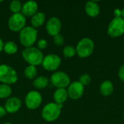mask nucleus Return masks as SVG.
<instances>
[{"mask_svg": "<svg viewBox=\"0 0 124 124\" xmlns=\"http://www.w3.org/2000/svg\"><path fill=\"white\" fill-rule=\"evenodd\" d=\"M22 56L23 59L28 64H30V65L33 66L41 64L44 59V55L41 50L33 46L25 48L22 52Z\"/></svg>", "mask_w": 124, "mask_h": 124, "instance_id": "1", "label": "nucleus"}, {"mask_svg": "<svg viewBox=\"0 0 124 124\" xmlns=\"http://www.w3.org/2000/svg\"><path fill=\"white\" fill-rule=\"evenodd\" d=\"M37 35L38 31L35 28L31 26L25 27L20 31V41L25 48L31 47L36 42Z\"/></svg>", "mask_w": 124, "mask_h": 124, "instance_id": "2", "label": "nucleus"}, {"mask_svg": "<svg viewBox=\"0 0 124 124\" xmlns=\"http://www.w3.org/2000/svg\"><path fill=\"white\" fill-rule=\"evenodd\" d=\"M62 108V105L60 104H57L54 102L48 103L42 109V118L48 122H52L57 120L61 113Z\"/></svg>", "mask_w": 124, "mask_h": 124, "instance_id": "3", "label": "nucleus"}, {"mask_svg": "<svg viewBox=\"0 0 124 124\" xmlns=\"http://www.w3.org/2000/svg\"><path fill=\"white\" fill-rule=\"evenodd\" d=\"M94 48V41L89 38L81 39L76 46V54L81 58H86L90 56Z\"/></svg>", "mask_w": 124, "mask_h": 124, "instance_id": "4", "label": "nucleus"}, {"mask_svg": "<svg viewBox=\"0 0 124 124\" xmlns=\"http://www.w3.org/2000/svg\"><path fill=\"white\" fill-rule=\"evenodd\" d=\"M17 81V74L14 68L7 65H0V81L4 84H15Z\"/></svg>", "mask_w": 124, "mask_h": 124, "instance_id": "5", "label": "nucleus"}, {"mask_svg": "<svg viewBox=\"0 0 124 124\" xmlns=\"http://www.w3.org/2000/svg\"><path fill=\"white\" fill-rule=\"evenodd\" d=\"M108 33L113 38L121 36L124 33V19L121 17H114L108 27Z\"/></svg>", "mask_w": 124, "mask_h": 124, "instance_id": "6", "label": "nucleus"}, {"mask_svg": "<svg viewBox=\"0 0 124 124\" xmlns=\"http://www.w3.org/2000/svg\"><path fill=\"white\" fill-rule=\"evenodd\" d=\"M25 23H26V19L25 16L20 12L16 13V14H13L9 18L8 26L11 31L17 32V31H20L23 28H25Z\"/></svg>", "mask_w": 124, "mask_h": 124, "instance_id": "7", "label": "nucleus"}, {"mask_svg": "<svg viewBox=\"0 0 124 124\" xmlns=\"http://www.w3.org/2000/svg\"><path fill=\"white\" fill-rule=\"evenodd\" d=\"M51 82L54 86L57 87V89H65L70 85V79L67 73L62 71H58L52 75Z\"/></svg>", "mask_w": 124, "mask_h": 124, "instance_id": "8", "label": "nucleus"}, {"mask_svg": "<svg viewBox=\"0 0 124 124\" xmlns=\"http://www.w3.org/2000/svg\"><path fill=\"white\" fill-rule=\"evenodd\" d=\"M61 64V59L60 57L54 54H50L46 55V57H44L43 61H42V66L43 68L49 71H53L56 70Z\"/></svg>", "mask_w": 124, "mask_h": 124, "instance_id": "9", "label": "nucleus"}, {"mask_svg": "<svg viewBox=\"0 0 124 124\" xmlns=\"http://www.w3.org/2000/svg\"><path fill=\"white\" fill-rule=\"evenodd\" d=\"M42 102V97L39 92L31 91L25 96V103L26 107L31 110L38 108Z\"/></svg>", "mask_w": 124, "mask_h": 124, "instance_id": "10", "label": "nucleus"}, {"mask_svg": "<svg viewBox=\"0 0 124 124\" xmlns=\"http://www.w3.org/2000/svg\"><path fill=\"white\" fill-rule=\"evenodd\" d=\"M67 92L70 98L73 100H78L84 94V87L79 81H74L68 86Z\"/></svg>", "mask_w": 124, "mask_h": 124, "instance_id": "11", "label": "nucleus"}, {"mask_svg": "<svg viewBox=\"0 0 124 124\" xmlns=\"http://www.w3.org/2000/svg\"><path fill=\"white\" fill-rule=\"evenodd\" d=\"M61 21L57 17H52L49 19L46 23V29L49 35L54 36L57 34H60L61 31Z\"/></svg>", "mask_w": 124, "mask_h": 124, "instance_id": "12", "label": "nucleus"}, {"mask_svg": "<svg viewBox=\"0 0 124 124\" xmlns=\"http://www.w3.org/2000/svg\"><path fill=\"white\" fill-rule=\"evenodd\" d=\"M21 108V101L16 97H9L5 102L4 108L7 113H15L17 112Z\"/></svg>", "mask_w": 124, "mask_h": 124, "instance_id": "13", "label": "nucleus"}, {"mask_svg": "<svg viewBox=\"0 0 124 124\" xmlns=\"http://www.w3.org/2000/svg\"><path fill=\"white\" fill-rule=\"evenodd\" d=\"M38 10V4L34 1H28L22 5V14L25 17L34 15Z\"/></svg>", "mask_w": 124, "mask_h": 124, "instance_id": "14", "label": "nucleus"}, {"mask_svg": "<svg viewBox=\"0 0 124 124\" xmlns=\"http://www.w3.org/2000/svg\"><path fill=\"white\" fill-rule=\"evenodd\" d=\"M85 11L90 17H96L100 14V7L99 4L94 1H89L86 3Z\"/></svg>", "mask_w": 124, "mask_h": 124, "instance_id": "15", "label": "nucleus"}, {"mask_svg": "<svg viewBox=\"0 0 124 124\" xmlns=\"http://www.w3.org/2000/svg\"><path fill=\"white\" fill-rule=\"evenodd\" d=\"M68 97V92L65 89L63 88L57 89L54 93V100L55 101V103L57 104L62 105V103L67 100Z\"/></svg>", "mask_w": 124, "mask_h": 124, "instance_id": "16", "label": "nucleus"}, {"mask_svg": "<svg viewBox=\"0 0 124 124\" xmlns=\"http://www.w3.org/2000/svg\"><path fill=\"white\" fill-rule=\"evenodd\" d=\"M114 87H113V83L110 81V80H105L104 81L100 86V93L103 95V96H110L113 92Z\"/></svg>", "mask_w": 124, "mask_h": 124, "instance_id": "17", "label": "nucleus"}, {"mask_svg": "<svg viewBox=\"0 0 124 124\" xmlns=\"http://www.w3.org/2000/svg\"><path fill=\"white\" fill-rule=\"evenodd\" d=\"M46 20L45 14L41 12H37L31 17V24L33 28H38L42 25Z\"/></svg>", "mask_w": 124, "mask_h": 124, "instance_id": "18", "label": "nucleus"}, {"mask_svg": "<svg viewBox=\"0 0 124 124\" xmlns=\"http://www.w3.org/2000/svg\"><path fill=\"white\" fill-rule=\"evenodd\" d=\"M49 83V80L45 76H39L36 78L33 81V85L36 88V89H44L45 88Z\"/></svg>", "mask_w": 124, "mask_h": 124, "instance_id": "19", "label": "nucleus"}, {"mask_svg": "<svg viewBox=\"0 0 124 124\" xmlns=\"http://www.w3.org/2000/svg\"><path fill=\"white\" fill-rule=\"evenodd\" d=\"M3 50L7 54H15L17 52V46L14 41H9L6 44H4Z\"/></svg>", "mask_w": 124, "mask_h": 124, "instance_id": "20", "label": "nucleus"}, {"mask_svg": "<svg viewBox=\"0 0 124 124\" xmlns=\"http://www.w3.org/2000/svg\"><path fill=\"white\" fill-rule=\"evenodd\" d=\"M12 94V89L9 85L7 84H0V98L4 99L9 97Z\"/></svg>", "mask_w": 124, "mask_h": 124, "instance_id": "21", "label": "nucleus"}, {"mask_svg": "<svg viewBox=\"0 0 124 124\" xmlns=\"http://www.w3.org/2000/svg\"><path fill=\"white\" fill-rule=\"evenodd\" d=\"M36 74H37V70H36V66H33V65H29L28 67L25 68L24 70V75L28 79H32L35 78Z\"/></svg>", "mask_w": 124, "mask_h": 124, "instance_id": "22", "label": "nucleus"}, {"mask_svg": "<svg viewBox=\"0 0 124 124\" xmlns=\"http://www.w3.org/2000/svg\"><path fill=\"white\" fill-rule=\"evenodd\" d=\"M9 9L13 14L20 13L22 10V4L21 2L18 0H13L9 4Z\"/></svg>", "mask_w": 124, "mask_h": 124, "instance_id": "23", "label": "nucleus"}, {"mask_svg": "<svg viewBox=\"0 0 124 124\" xmlns=\"http://www.w3.org/2000/svg\"><path fill=\"white\" fill-rule=\"evenodd\" d=\"M76 54V50L73 46L68 45L65 46V48L63 49V55L66 58H70L73 57Z\"/></svg>", "mask_w": 124, "mask_h": 124, "instance_id": "24", "label": "nucleus"}, {"mask_svg": "<svg viewBox=\"0 0 124 124\" xmlns=\"http://www.w3.org/2000/svg\"><path fill=\"white\" fill-rule=\"evenodd\" d=\"M91 80L92 79H91L90 76L87 73H84L81 76V77L79 78V82L83 86H85V85H89L91 82Z\"/></svg>", "mask_w": 124, "mask_h": 124, "instance_id": "25", "label": "nucleus"}, {"mask_svg": "<svg viewBox=\"0 0 124 124\" xmlns=\"http://www.w3.org/2000/svg\"><path fill=\"white\" fill-rule=\"evenodd\" d=\"M53 41L57 46H62L64 44V38L61 34H57L53 36Z\"/></svg>", "mask_w": 124, "mask_h": 124, "instance_id": "26", "label": "nucleus"}, {"mask_svg": "<svg viewBox=\"0 0 124 124\" xmlns=\"http://www.w3.org/2000/svg\"><path fill=\"white\" fill-rule=\"evenodd\" d=\"M47 46V41L45 39H40L38 41V47L39 49H44Z\"/></svg>", "mask_w": 124, "mask_h": 124, "instance_id": "27", "label": "nucleus"}, {"mask_svg": "<svg viewBox=\"0 0 124 124\" xmlns=\"http://www.w3.org/2000/svg\"><path fill=\"white\" fill-rule=\"evenodd\" d=\"M118 76L121 81H124V64L121 65L118 70Z\"/></svg>", "mask_w": 124, "mask_h": 124, "instance_id": "28", "label": "nucleus"}, {"mask_svg": "<svg viewBox=\"0 0 124 124\" xmlns=\"http://www.w3.org/2000/svg\"><path fill=\"white\" fill-rule=\"evenodd\" d=\"M114 13V15L116 17H121V9H116L113 12Z\"/></svg>", "mask_w": 124, "mask_h": 124, "instance_id": "29", "label": "nucleus"}, {"mask_svg": "<svg viewBox=\"0 0 124 124\" xmlns=\"http://www.w3.org/2000/svg\"><path fill=\"white\" fill-rule=\"evenodd\" d=\"M6 113H7V111H6L4 107L0 106V118L6 115Z\"/></svg>", "mask_w": 124, "mask_h": 124, "instance_id": "30", "label": "nucleus"}, {"mask_svg": "<svg viewBox=\"0 0 124 124\" xmlns=\"http://www.w3.org/2000/svg\"><path fill=\"white\" fill-rule=\"evenodd\" d=\"M4 44L3 42V41L0 39V52H1L4 49Z\"/></svg>", "mask_w": 124, "mask_h": 124, "instance_id": "31", "label": "nucleus"}, {"mask_svg": "<svg viewBox=\"0 0 124 124\" xmlns=\"http://www.w3.org/2000/svg\"><path fill=\"white\" fill-rule=\"evenodd\" d=\"M121 17H123L124 19V8L121 10Z\"/></svg>", "mask_w": 124, "mask_h": 124, "instance_id": "32", "label": "nucleus"}, {"mask_svg": "<svg viewBox=\"0 0 124 124\" xmlns=\"http://www.w3.org/2000/svg\"><path fill=\"white\" fill-rule=\"evenodd\" d=\"M11 124V123H9V122H7V123H4V124Z\"/></svg>", "mask_w": 124, "mask_h": 124, "instance_id": "33", "label": "nucleus"}, {"mask_svg": "<svg viewBox=\"0 0 124 124\" xmlns=\"http://www.w3.org/2000/svg\"></svg>", "mask_w": 124, "mask_h": 124, "instance_id": "34", "label": "nucleus"}]
</instances>
